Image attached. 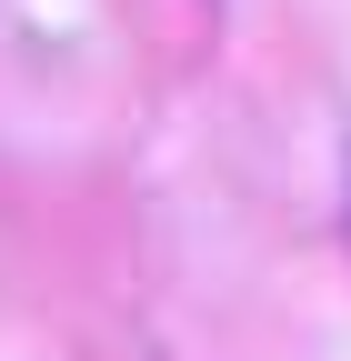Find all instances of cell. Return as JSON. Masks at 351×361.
Returning a JSON list of instances; mask_svg holds the SVG:
<instances>
[]
</instances>
